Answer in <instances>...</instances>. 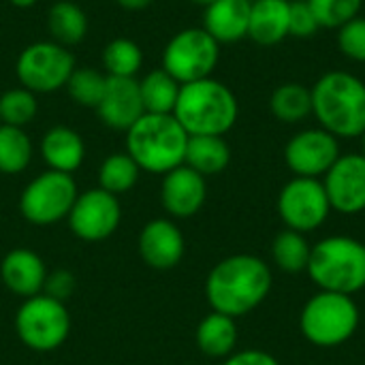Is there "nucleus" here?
Segmentation results:
<instances>
[{
	"instance_id": "1",
	"label": "nucleus",
	"mask_w": 365,
	"mask_h": 365,
	"mask_svg": "<svg viewBox=\"0 0 365 365\" xmlns=\"http://www.w3.org/2000/svg\"><path fill=\"white\" fill-rule=\"evenodd\" d=\"M272 269L255 255H231L218 261L205 278L212 312L240 319L257 310L272 291Z\"/></svg>"
},
{
	"instance_id": "2",
	"label": "nucleus",
	"mask_w": 365,
	"mask_h": 365,
	"mask_svg": "<svg viewBox=\"0 0 365 365\" xmlns=\"http://www.w3.org/2000/svg\"><path fill=\"white\" fill-rule=\"evenodd\" d=\"M312 115L336 139H355L365 130V83L349 71H329L317 79Z\"/></svg>"
},
{
	"instance_id": "3",
	"label": "nucleus",
	"mask_w": 365,
	"mask_h": 365,
	"mask_svg": "<svg viewBox=\"0 0 365 365\" xmlns=\"http://www.w3.org/2000/svg\"><path fill=\"white\" fill-rule=\"evenodd\" d=\"M188 133L173 113H143L126 130V154L145 173L165 175L184 165Z\"/></svg>"
},
{
	"instance_id": "4",
	"label": "nucleus",
	"mask_w": 365,
	"mask_h": 365,
	"mask_svg": "<svg viewBox=\"0 0 365 365\" xmlns=\"http://www.w3.org/2000/svg\"><path fill=\"white\" fill-rule=\"evenodd\" d=\"M182 128L192 135H218L225 137L240 118V103L233 90L214 79H199L184 83L173 109Z\"/></svg>"
},
{
	"instance_id": "5",
	"label": "nucleus",
	"mask_w": 365,
	"mask_h": 365,
	"mask_svg": "<svg viewBox=\"0 0 365 365\" xmlns=\"http://www.w3.org/2000/svg\"><path fill=\"white\" fill-rule=\"evenodd\" d=\"M308 276L321 289L355 295L365 289V244L349 235H331L312 246Z\"/></svg>"
},
{
	"instance_id": "6",
	"label": "nucleus",
	"mask_w": 365,
	"mask_h": 365,
	"mask_svg": "<svg viewBox=\"0 0 365 365\" xmlns=\"http://www.w3.org/2000/svg\"><path fill=\"white\" fill-rule=\"evenodd\" d=\"M357 327L359 308L351 295L319 291L306 302L299 314V329L304 338L319 349H336L349 342Z\"/></svg>"
},
{
	"instance_id": "7",
	"label": "nucleus",
	"mask_w": 365,
	"mask_h": 365,
	"mask_svg": "<svg viewBox=\"0 0 365 365\" xmlns=\"http://www.w3.org/2000/svg\"><path fill=\"white\" fill-rule=\"evenodd\" d=\"M71 312L60 299L45 293L21 299L15 312V334L19 342L34 353H53L71 336Z\"/></svg>"
},
{
	"instance_id": "8",
	"label": "nucleus",
	"mask_w": 365,
	"mask_h": 365,
	"mask_svg": "<svg viewBox=\"0 0 365 365\" xmlns=\"http://www.w3.org/2000/svg\"><path fill=\"white\" fill-rule=\"evenodd\" d=\"M79 195L77 182L68 173L43 171L32 178L19 195V214L34 227H51L66 220Z\"/></svg>"
},
{
	"instance_id": "9",
	"label": "nucleus",
	"mask_w": 365,
	"mask_h": 365,
	"mask_svg": "<svg viewBox=\"0 0 365 365\" xmlns=\"http://www.w3.org/2000/svg\"><path fill=\"white\" fill-rule=\"evenodd\" d=\"M218 60L220 43H216L203 28H184L165 45L160 68L184 86L212 77Z\"/></svg>"
},
{
	"instance_id": "10",
	"label": "nucleus",
	"mask_w": 365,
	"mask_h": 365,
	"mask_svg": "<svg viewBox=\"0 0 365 365\" xmlns=\"http://www.w3.org/2000/svg\"><path fill=\"white\" fill-rule=\"evenodd\" d=\"M75 56L56 41H36L21 49L15 62V75L24 88L34 94H49L66 88L75 71Z\"/></svg>"
},
{
	"instance_id": "11",
	"label": "nucleus",
	"mask_w": 365,
	"mask_h": 365,
	"mask_svg": "<svg viewBox=\"0 0 365 365\" xmlns=\"http://www.w3.org/2000/svg\"><path fill=\"white\" fill-rule=\"evenodd\" d=\"M329 214L331 205L321 180L293 178L278 195V216L291 231L310 233L325 225Z\"/></svg>"
},
{
	"instance_id": "12",
	"label": "nucleus",
	"mask_w": 365,
	"mask_h": 365,
	"mask_svg": "<svg viewBox=\"0 0 365 365\" xmlns=\"http://www.w3.org/2000/svg\"><path fill=\"white\" fill-rule=\"evenodd\" d=\"M66 222L77 240L88 244L105 242L120 229L122 222L120 197L98 186L88 188L77 195Z\"/></svg>"
},
{
	"instance_id": "13",
	"label": "nucleus",
	"mask_w": 365,
	"mask_h": 365,
	"mask_svg": "<svg viewBox=\"0 0 365 365\" xmlns=\"http://www.w3.org/2000/svg\"><path fill=\"white\" fill-rule=\"evenodd\" d=\"M340 158L338 139L325 128H306L293 135L284 148V163L295 178H325Z\"/></svg>"
},
{
	"instance_id": "14",
	"label": "nucleus",
	"mask_w": 365,
	"mask_h": 365,
	"mask_svg": "<svg viewBox=\"0 0 365 365\" xmlns=\"http://www.w3.org/2000/svg\"><path fill=\"white\" fill-rule=\"evenodd\" d=\"M334 212L355 216L365 210V156L340 154L323 180Z\"/></svg>"
},
{
	"instance_id": "15",
	"label": "nucleus",
	"mask_w": 365,
	"mask_h": 365,
	"mask_svg": "<svg viewBox=\"0 0 365 365\" xmlns=\"http://www.w3.org/2000/svg\"><path fill=\"white\" fill-rule=\"evenodd\" d=\"M137 250L148 267L167 272L182 263L186 240L173 218H154L148 220L139 231Z\"/></svg>"
},
{
	"instance_id": "16",
	"label": "nucleus",
	"mask_w": 365,
	"mask_h": 365,
	"mask_svg": "<svg viewBox=\"0 0 365 365\" xmlns=\"http://www.w3.org/2000/svg\"><path fill=\"white\" fill-rule=\"evenodd\" d=\"M207 199V182L195 169L180 165L178 169L163 175L160 203L169 218L186 220L197 216Z\"/></svg>"
},
{
	"instance_id": "17",
	"label": "nucleus",
	"mask_w": 365,
	"mask_h": 365,
	"mask_svg": "<svg viewBox=\"0 0 365 365\" xmlns=\"http://www.w3.org/2000/svg\"><path fill=\"white\" fill-rule=\"evenodd\" d=\"M98 120L111 130L126 133L143 113V101L137 77H107L105 94L94 109Z\"/></svg>"
},
{
	"instance_id": "18",
	"label": "nucleus",
	"mask_w": 365,
	"mask_h": 365,
	"mask_svg": "<svg viewBox=\"0 0 365 365\" xmlns=\"http://www.w3.org/2000/svg\"><path fill=\"white\" fill-rule=\"evenodd\" d=\"M47 265L43 257L30 248H13L0 261V280L15 297L28 299L43 293L47 280Z\"/></svg>"
},
{
	"instance_id": "19",
	"label": "nucleus",
	"mask_w": 365,
	"mask_h": 365,
	"mask_svg": "<svg viewBox=\"0 0 365 365\" xmlns=\"http://www.w3.org/2000/svg\"><path fill=\"white\" fill-rule=\"evenodd\" d=\"M252 0H216L205 6L203 30L216 43H237L248 36Z\"/></svg>"
},
{
	"instance_id": "20",
	"label": "nucleus",
	"mask_w": 365,
	"mask_h": 365,
	"mask_svg": "<svg viewBox=\"0 0 365 365\" xmlns=\"http://www.w3.org/2000/svg\"><path fill=\"white\" fill-rule=\"evenodd\" d=\"M38 152L47 169L73 175L83 165L86 143L75 128L60 124V126H51L49 130H45Z\"/></svg>"
},
{
	"instance_id": "21",
	"label": "nucleus",
	"mask_w": 365,
	"mask_h": 365,
	"mask_svg": "<svg viewBox=\"0 0 365 365\" xmlns=\"http://www.w3.org/2000/svg\"><path fill=\"white\" fill-rule=\"evenodd\" d=\"M289 0H252L248 36L259 45H278L289 36Z\"/></svg>"
},
{
	"instance_id": "22",
	"label": "nucleus",
	"mask_w": 365,
	"mask_h": 365,
	"mask_svg": "<svg viewBox=\"0 0 365 365\" xmlns=\"http://www.w3.org/2000/svg\"><path fill=\"white\" fill-rule=\"evenodd\" d=\"M195 340L203 355L212 359H227L229 355L235 353V346H237L235 319L220 314V312H210L207 317L199 321Z\"/></svg>"
},
{
	"instance_id": "23",
	"label": "nucleus",
	"mask_w": 365,
	"mask_h": 365,
	"mask_svg": "<svg viewBox=\"0 0 365 365\" xmlns=\"http://www.w3.org/2000/svg\"><path fill=\"white\" fill-rule=\"evenodd\" d=\"M231 163V148L225 137L218 135H192L188 137L184 165L201 173L203 178L222 173Z\"/></svg>"
},
{
	"instance_id": "24",
	"label": "nucleus",
	"mask_w": 365,
	"mask_h": 365,
	"mask_svg": "<svg viewBox=\"0 0 365 365\" xmlns=\"http://www.w3.org/2000/svg\"><path fill=\"white\" fill-rule=\"evenodd\" d=\"M47 30L51 41L64 47L77 45L88 34V15L77 2L58 0L47 11Z\"/></svg>"
},
{
	"instance_id": "25",
	"label": "nucleus",
	"mask_w": 365,
	"mask_h": 365,
	"mask_svg": "<svg viewBox=\"0 0 365 365\" xmlns=\"http://www.w3.org/2000/svg\"><path fill=\"white\" fill-rule=\"evenodd\" d=\"M182 83H178L165 68L150 71L139 79V92L145 113H173Z\"/></svg>"
},
{
	"instance_id": "26",
	"label": "nucleus",
	"mask_w": 365,
	"mask_h": 365,
	"mask_svg": "<svg viewBox=\"0 0 365 365\" xmlns=\"http://www.w3.org/2000/svg\"><path fill=\"white\" fill-rule=\"evenodd\" d=\"M34 156L30 135L19 126L0 124V175L24 173Z\"/></svg>"
},
{
	"instance_id": "27",
	"label": "nucleus",
	"mask_w": 365,
	"mask_h": 365,
	"mask_svg": "<svg viewBox=\"0 0 365 365\" xmlns=\"http://www.w3.org/2000/svg\"><path fill=\"white\" fill-rule=\"evenodd\" d=\"M269 109L276 120L284 124H297L304 122L308 115H312V92L310 88L289 81L274 90L269 98Z\"/></svg>"
},
{
	"instance_id": "28",
	"label": "nucleus",
	"mask_w": 365,
	"mask_h": 365,
	"mask_svg": "<svg viewBox=\"0 0 365 365\" xmlns=\"http://www.w3.org/2000/svg\"><path fill=\"white\" fill-rule=\"evenodd\" d=\"M141 178V169L137 167V163L126 154V152H113L109 154L101 167H98V188L120 197L128 190H133L137 186Z\"/></svg>"
},
{
	"instance_id": "29",
	"label": "nucleus",
	"mask_w": 365,
	"mask_h": 365,
	"mask_svg": "<svg viewBox=\"0 0 365 365\" xmlns=\"http://www.w3.org/2000/svg\"><path fill=\"white\" fill-rule=\"evenodd\" d=\"M143 66V51L139 43L126 36L109 41L103 49V68L107 77H137Z\"/></svg>"
},
{
	"instance_id": "30",
	"label": "nucleus",
	"mask_w": 365,
	"mask_h": 365,
	"mask_svg": "<svg viewBox=\"0 0 365 365\" xmlns=\"http://www.w3.org/2000/svg\"><path fill=\"white\" fill-rule=\"evenodd\" d=\"M310 252H312V246L308 244L304 233H297L291 229L280 231L272 244V259L287 274L306 272L308 261H310Z\"/></svg>"
},
{
	"instance_id": "31",
	"label": "nucleus",
	"mask_w": 365,
	"mask_h": 365,
	"mask_svg": "<svg viewBox=\"0 0 365 365\" xmlns=\"http://www.w3.org/2000/svg\"><path fill=\"white\" fill-rule=\"evenodd\" d=\"M36 111H38L36 94L24 86L11 88L0 94V124L24 128L36 118Z\"/></svg>"
},
{
	"instance_id": "32",
	"label": "nucleus",
	"mask_w": 365,
	"mask_h": 365,
	"mask_svg": "<svg viewBox=\"0 0 365 365\" xmlns=\"http://www.w3.org/2000/svg\"><path fill=\"white\" fill-rule=\"evenodd\" d=\"M107 86V75L96 68H75L68 77L66 90L68 96L79 105L88 109H96Z\"/></svg>"
},
{
	"instance_id": "33",
	"label": "nucleus",
	"mask_w": 365,
	"mask_h": 365,
	"mask_svg": "<svg viewBox=\"0 0 365 365\" xmlns=\"http://www.w3.org/2000/svg\"><path fill=\"white\" fill-rule=\"evenodd\" d=\"M321 28H342L359 17L364 0H308Z\"/></svg>"
},
{
	"instance_id": "34",
	"label": "nucleus",
	"mask_w": 365,
	"mask_h": 365,
	"mask_svg": "<svg viewBox=\"0 0 365 365\" xmlns=\"http://www.w3.org/2000/svg\"><path fill=\"white\" fill-rule=\"evenodd\" d=\"M338 47L346 58L365 62V17L359 15L338 28Z\"/></svg>"
},
{
	"instance_id": "35",
	"label": "nucleus",
	"mask_w": 365,
	"mask_h": 365,
	"mask_svg": "<svg viewBox=\"0 0 365 365\" xmlns=\"http://www.w3.org/2000/svg\"><path fill=\"white\" fill-rule=\"evenodd\" d=\"M319 28L321 26H319L308 0L291 2V9H289V36L310 38V36L317 34Z\"/></svg>"
},
{
	"instance_id": "36",
	"label": "nucleus",
	"mask_w": 365,
	"mask_h": 365,
	"mask_svg": "<svg viewBox=\"0 0 365 365\" xmlns=\"http://www.w3.org/2000/svg\"><path fill=\"white\" fill-rule=\"evenodd\" d=\"M43 293L66 304L71 299V295L75 293V276L68 269L49 272L47 280H45V287H43Z\"/></svg>"
},
{
	"instance_id": "37",
	"label": "nucleus",
	"mask_w": 365,
	"mask_h": 365,
	"mask_svg": "<svg viewBox=\"0 0 365 365\" xmlns=\"http://www.w3.org/2000/svg\"><path fill=\"white\" fill-rule=\"evenodd\" d=\"M222 365H280L276 357H272L265 351L259 349H248V351H235L233 355H229Z\"/></svg>"
},
{
	"instance_id": "38",
	"label": "nucleus",
	"mask_w": 365,
	"mask_h": 365,
	"mask_svg": "<svg viewBox=\"0 0 365 365\" xmlns=\"http://www.w3.org/2000/svg\"><path fill=\"white\" fill-rule=\"evenodd\" d=\"M154 0H115L118 6L126 9V11H143L152 4Z\"/></svg>"
},
{
	"instance_id": "39",
	"label": "nucleus",
	"mask_w": 365,
	"mask_h": 365,
	"mask_svg": "<svg viewBox=\"0 0 365 365\" xmlns=\"http://www.w3.org/2000/svg\"><path fill=\"white\" fill-rule=\"evenodd\" d=\"M13 6H17V9H30V6H34L38 0H9Z\"/></svg>"
},
{
	"instance_id": "40",
	"label": "nucleus",
	"mask_w": 365,
	"mask_h": 365,
	"mask_svg": "<svg viewBox=\"0 0 365 365\" xmlns=\"http://www.w3.org/2000/svg\"><path fill=\"white\" fill-rule=\"evenodd\" d=\"M190 2H192V4H199V6H203V9H205V6L214 4L216 0H190Z\"/></svg>"
},
{
	"instance_id": "41",
	"label": "nucleus",
	"mask_w": 365,
	"mask_h": 365,
	"mask_svg": "<svg viewBox=\"0 0 365 365\" xmlns=\"http://www.w3.org/2000/svg\"><path fill=\"white\" fill-rule=\"evenodd\" d=\"M361 154L365 156V130H364V135H361Z\"/></svg>"
}]
</instances>
